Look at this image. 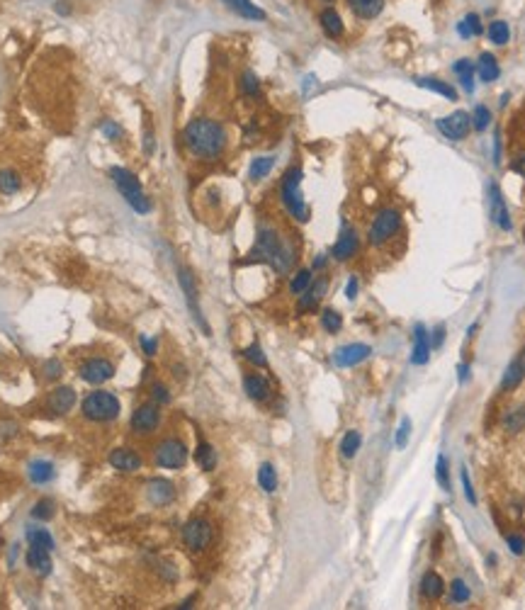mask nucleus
<instances>
[{"label": "nucleus", "instance_id": "nucleus-1", "mask_svg": "<svg viewBox=\"0 0 525 610\" xmlns=\"http://www.w3.org/2000/svg\"><path fill=\"white\" fill-rule=\"evenodd\" d=\"M183 144L195 159L217 161L226 149V130L217 120L197 117V120L188 122L183 130Z\"/></svg>", "mask_w": 525, "mask_h": 610}, {"label": "nucleus", "instance_id": "nucleus-2", "mask_svg": "<svg viewBox=\"0 0 525 610\" xmlns=\"http://www.w3.org/2000/svg\"><path fill=\"white\" fill-rule=\"evenodd\" d=\"M246 263H267L275 272H287L294 265V246L284 241L275 229L265 226L258 231Z\"/></svg>", "mask_w": 525, "mask_h": 610}, {"label": "nucleus", "instance_id": "nucleus-3", "mask_svg": "<svg viewBox=\"0 0 525 610\" xmlns=\"http://www.w3.org/2000/svg\"><path fill=\"white\" fill-rule=\"evenodd\" d=\"M301 178H304V173H301L299 166H292L284 173L282 185H280V200L294 221L306 224L311 212H309V205H306L304 195H301Z\"/></svg>", "mask_w": 525, "mask_h": 610}, {"label": "nucleus", "instance_id": "nucleus-4", "mask_svg": "<svg viewBox=\"0 0 525 610\" xmlns=\"http://www.w3.org/2000/svg\"><path fill=\"white\" fill-rule=\"evenodd\" d=\"M110 178H112V183L117 185V190L122 192V197H125V202L132 207L137 214H149L151 212V200L149 195L144 192L142 183H139V178L134 175V173L129 171V168H122V166H115L110 168Z\"/></svg>", "mask_w": 525, "mask_h": 610}, {"label": "nucleus", "instance_id": "nucleus-5", "mask_svg": "<svg viewBox=\"0 0 525 610\" xmlns=\"http://www.w3.org/2000/svg\"><path fill=\"white\" fill-rule=\"evenodd\" d=\"M120 399L112 394V391H105V389H98V391H91V394L83 399V418L86 421H93V423H108V421H115L120 416Z\"/></svg>", "mask_w": 525, "mask_h": 610}, {"label": "nucleus", "instance_id": "nucleus-6", "mask_svg": "<svg viewBox=\"0 0 525 610\" xmlns=\"http://www.w3.org/2000/svg\"><path fill=\"white\" fill-rule=\"evenodd\" d=\"M154 460L158 467H163V469H183L188 462V447L183 440H178V438H166L156 445Z\"/></svg>", "mask_w": 525, "mask_h": 610}, {"label": "nucleus", "instance_id": "nucleus-7", "mask_svg": "<svg viewBox=\"0 0 525 610\" xmlns=\"http://www.w3.org/2000/svg\"><path fill=\"white\" fill-rule=\"evenodd\" d=\"M401 226V217L396 209H382L379 214L375 217V221L370 224V231H367V241L372 246H382L387 243L389 238L399 231Z\"/></svg>", "mask_w": 525, "mask_h": 610}, {"label": "nucleus", "instance_id": "nucleus-8", "mask_svg": "<svg viewBox=\"0 0 525 610\" xmlns=\"http://www.w3.org/2000/svg\"><path fill=\"white\" fill-rule=\"evenodd\" d=\"M212 537H214V528L207 518H192L183 528V542H185L188 550L202 552L212 545Z\"/></svg>", "mask_w": 525, "mask_h": 610}, {"label": "nucleus", "instance_id": "nucleus-9", "mask_svg": "<svg viewBox=\"0 0 525 610\" xmlns=\"http://www.w3.org/2000/svg\"><path fill=\"white\" fill-rule=\"evenodd\" d=\"M161 423V408L156 401H146V404H142L134 411L132 421H129V428L134 435H142V438H146V435L156 433V428H158Z\"/></svg>", "mask_w": 525, "mask_h": 610}, {"label": "nucleus", "instance_id": "nucleus-10", "mask_svg": "<svg viewBox=\"0 0 525 610\" xmlns=\"http://www.w3.org/2000/svg\"><path fill=\"white\" fill-rule=\"evenodd\" d=\"M435 127H438L440 134H443L445 139H450V142H462L469 134V130H472V115L457 110V112H452L450 117H440V120L435 122Z\"/></svg>", "mask_w": 525, "mask_h": 610}, {"label": "nucleus", "instance_id": "nucleus-11", "mask_svg": "<svg viewBox=\"0 0 525 610\" xmlns=\"http://www.w3.org/2000/svg\"><path fill=\"white\" fill-rule=\"evenodd\" d=\"M115 377V365L105 357H93V360L81 365V379L88 384H103Z\"/></svg>", "mask_w": 525, "mask_h": 610}, {"label": "nucleus", "instance_id": "nucleus-12", "mask_svg": "<svg viewBox=\"0 0 525 610\" xmlns=\"http://www.w3.org/2000/svg\"><path fill=\"white\" fill-rule=\"evenodd\" d=\"M489 207H491V219H494V224L499 229H504V231H511V214H508V207L504 202V195H501V190L496 183H491L489 185Z\"/></svg>", "mask_w": 525, "mask_h": 610}, {"label": "nucleus", "instance_id": "nucleus-13", "mask_svg": "<svg viewBox=\"0 0 525 610\" xmlns=\"http://www.w3.org/2000/svg\"><path fill=\"white\" fill-rule=\"evenodd\" d=\"M76 389L74 387H57L47 396V408L57 416H66L76 406Z\"/></svg>", "mask_w": 525, "mask_h": 610}, {"label": "nucleus", "instance_id": "nucleus-14", "mask_svg": "<svg viewBox=\"0 0 525 610\" xmlns=\"http://www.w3.org/2000/svg\"><path fill=\"white\" fill-rule=\"evenodd\" d=\"M370 352H372L370 345L350 343V345H343V348H338L336 352H333V362H336L338 367H353V365H357V362L367 360Z\"/></svg>", "mask_w": 525, "mask_h": 610}, {"label": "nucleus", "instance_id": "nucleus-15", "mask_svg": "<svg viewBox=\"0 0 525 610\" xmlns=\"http://www.w3.org/2000/svg\"><path fill=\"white\" fill-rule=\"evenodd\" d=\"M357 246H360V238H357V231L355 229H343L340 231L338 241L333 243L331 248V255L336 260H350L353 255L357 253Z\"/></svg>", "mask_w": 525, "mask_h": 610}, {"label": "nucleus", "instance_id": "nucleus-16", "mask_svg": "<svg viewBox=\"0 0 525 610\" xmlns=\"http://www.w3.org/2000/svg\"><path fill=\"white\" fill-rule=\"evenodd\" d=\"M108 462L115 469H120V472H139L142 469V457L134 450H129V447H117V450H112Z\"/></svg>", "mask_w": 525, "mask_h": 610}, {"label": "nucleus", "instance_id": "nucleus-17", "mask_svg": "<svg viewBox=\"0 0 525 610\" xmlns=\"http://www.w3.org/2000/svg\"><path fill=\"white\" fill-rule=\"evenodd\" d=\"M146 496L154 506H166L175 499V486L168 479H151L146 484Z\"/></svg>", "mask_w": 525, "mask_h": 610}, {"label": "nucleus", "instance_id": "nucleus-18", "mask_svg": "<svg viewBox=\"0 0 525 610\" xmlns=\"http://www.w3.org/2000/svg\"><path fill=\"white\" fill-rule=\"evenodd\" d=\"M319 25H321V32L328 39H340L345 32L343 18H340V13L336 8H323L319 13Z\"/></svg>", "mask_w": 525, "mask_h": 610}, {"label": "nucleus", "instance_id": "nucleus-19", "mask_svg": "<svg viewBox=\"0 0 525 610\" xmlns=\"http://www.w3.org/2000/svg\"><path fill=\"white\" fill-rule=\"evenodd\" d=\"M27 567L39 576H49V572H52V552L47 547L30 545V550H27Z\"/></svg>", "mask_w": 525, "mask_h": 610}, {"label": "nucleus", "instance_id": "nucleus-20", "mask_svg": "<svg viewBox=\"0 0 525 610\" xmlns=\"http://www.w3.org/2000/svg\"><path fill=\"white\" fill-rule=\"evenodd\" d=\"M224 5L231 13H236L238 18L250 20V22H262L267 18V13L253 3V0H224Z\"/></svg>", "mask_w": 525, "mask_h": 610}, {"label": "nucleus", "instance_id": "nucleus-21", "mask_svg": "<svg viewBox=\"0 0 525 610\" xmlns=\"http://www.w3.org/2000/svg\"><path fill=\"white\" fill-rule=\"evenodd\" d=\"M428 357H431V343H428L426 328L418 323L416 331H413V348H411V362L413 365H426Z\"/></svg>", "mask_w": 525, "mask_h": 610}, {"label": "nucleus", "instance_id": "nucleus-22", "mask_svg": "<svg viewBox=\"0 0 525 610\" xmlns=\"http://www.w3.org/2000/svg\"><path fill=\"white\" fill-rule=\"evenodd\" d=\"M243 391L250 396L253 401H265L267 396H270V382H267L262 374H246L243 377Z\"/></svg>", "mask_w": 525, "mask_h": 610}, {"label": "nucleus", "instance_id": "nucleus-23", "mask_svg": "<svg viewBox=\"0 0 525 610\" xmlns=\"http://www.w3.org/2000/svg\"><path fill=\"white\" fill-rule=\"evenodd\" d=\"M350 13L360 20H375L384 8V0H345Z\"/></svg>", "mask_w": 525, "mask_h": 610}, {"label": "nucleus", "instance_id": "nucleus-24", "mask_svg": "<svg viewBox=\"0 0 525 610\" xmlns=\"http://www.w3.org/2000/svg\"><path fill=\"white\" fill-rule=\"evenodd\" d=\"M421 593H423V598H428V601H438V598L445 593V581L440 579V574L428 572L426 576H423Z\"/></svg>", "mask_w": 525, "mask_h": 610}, {"label": "nucleus", "instance_id": "nucleus-25", "mask_svg": "<svg viewBox=\"0 0 525 610\" xmlns=\"http://www.w3.org/2000/svg\"><path fill=\"white\" fill-rule=\"evenodd\" d=\"M477 74H479V78H482L484 83H494L496 78L501 76L499 61H496V56H494V54H482V56H479Z\"/></svg>", "mask_w": 525, "mask_h": 610}, {"label": "nucleus", "instance_id": "nucleus-26", "mask_svg": "<svg viewBox=\"0 0 525 610\" xmlns=\"http://www.w3.org/2000/svg\"><path fill=\"white\" fill-rule=\"evenodd\" d=\"M275 168V156H258V159L250 161V168H248V178L253 183L262 180V178L270 175V171Z\"/></svg>", "mask_w": 525, "mask_h": 610}, {"label": "nucleus", "instance_id": "nucleus-27", "mask_svg": "<svg viewBox=\"0 0 525 610\" xmlns=\"http://www.w3.org/2000/svg\"><path fill=\"white\" fill-rule=\"evenodd\" d=\"M22 190V175L15 168L0 171V195H18Z\"/></svg>", "mask_w": 525, "mask_h": 610}, {"label": "nucleus", "instance_id": "nucleus-28", "mask_svg": "<svg viewBox=\"0 0 525 610\" xmlns=\"http://www.w3.org/2000/svg\"><path fill=\"white\" fill-rule=\"evenodd\" d=\"M416 86L418 88H426V91H433L438 95H443V98L448 100H457V91L450 86V83L445 81H438V78H416Z\"/></svg>", "mask_w": 525, "mask_h": 610}, {"label": "nucleus", "instance_id": "nucleus-29", "mask_svg": "<svg viewBox=\"0 0 525 610\" xmlns=\"http://www.w3.org/2000/svg\"><path fill=\"white\" fill-rule=\"evenodd\" d=\"M54 474H57V469L47 460H35L30 464V479L35 481V484H49V481L54 479Z\"/></svg>", "mask_w": 525, "mask_h": 610}, {"label": "nucleus", "instance_id": "nucleus-30", "mask_svg": "<svg viewBox=\"0 0 525 610\" xmlns=\"http://www.w3.org/2000/svg\"><path fill=\"white\" fill-rule=\"evenodd\" d=\"M452 71L457 74V78H460L462 88H465L467 93L474 91V74H477V69H474V64L469 59H460L455 66H452Z\"/></svg>", "mask_w": 525, "mask_h": 610}, {"label": "nucleus", "instance_id": "nucleus-31", "mask_svg": "<svg viewBox=\"0 0 525 610\" xmlns=\"http://www.w3.org/2000/svg\"><path fill=\"white\" fill-rule=\"evenodd\" d=\"M457 32H460V37H465V39H472V37L482 35L484 27H482V20H479V15H477V13L465 15V18L457 22Z\"/></svg>", "mask_w": 525, "mask_h": 610}, {"label": "nucleus", "instance_id": "nucleus-32", "mask_svg": "<svg viewBox=\"0 0 525 610\" xmlns=\"http://www.w3.org/2000/svg\"><path fill=\"white\" fill-rule=\"evenodd\" d=\"M523 370H521V362L518 360H513L511 365L506 367V372H504V379H501V389L504 391H511V389H516L518 384L523 382Z\"/></svg>", "mask_w": 525, "mask_h": 610}, {"label": "nucleus", "instance_id": "nucleus-33", "mask_svg": "<svg viewBox=\"0 0 525 610\" xmlns=\"http://www.w3.org/2000/svg\"><path fill=\"white\" fill-rule=\"evenodd\" d=\"M487 35H489V42H494L496 47H504V44H508V39H511V30H508V22L494 20V22L489 25Z\"/></svg>", "mask_w": 525, "mask_h": 610}, {"label": "nucleus", "instance_id": "nucleus-34", "mask_svg": "<svg viewBox=\"0 0 525 610\" xmlns=\"http://www.w3.org/2000/svg\"><path fill=\"white\" fill-rule=\"evenodd\" d=\"M504 428L508 433H521L525 428V406H516V408H511V411H506Z\"/></svg>", "mask_w": 525, "mask_h": 610}, {"label": "nucleus", "instance_id": "nucleus-35", "mask_svg": "<svg viewBox=\"0 0 525 610\" xmlns=\"http://www.w3.org/2000/svg\"><path fill=\"white\" fill-rule=\"evenodd\" d=\"M258 484L262 491H267V494H272V491L277 489V474H275V467H272L270 462L260 464L258 469Z\"/></svg>", "mask_w": 525, "mask_h": 610}, {"label": "nucleus", "instance_id": "nucleus-36", "mask_svg": "<svg viewBox=\"0 0 525 610\" xmlns=\"http://www.w3.org/2000/svg\"><path fill=\"white\" fill-rule=\"evenodd\" d=\"M195 460H197V464L204 469V472L214 469V464H217V452H214V447H212L209 443H200L197 450H195Z\"/></svg>", "mask_w": 525, "mask_h": 610}, {"label": "nucleus", "instance_id": "nucleus-37", "mask_svg": "<svg viewBox=\"0 0 525 610\" xmlns=\"http://www.w3.org/2000/svg\"><path fill=\"white\" fill-rule=\"evenodd\" d=\"M360 433L357 430H348V433L343 435V440H340V455L345 457V460H350V457L357 455V450H360Z\"/></svg>", "mask_w": 525, "mask_h": 610}, {"label": "nucleus", "instance_id": "nucleus-38", "mask_svg": "<svg viewBox=\"0 0 525 610\" xmlns=\"http://www.w3.org/2000/svg\"><path fill=\"white\" fill-rule=\"evenodd\" d=\"M311 282H314V277H311V270H309V267H301V270L294 272L292 282H289V292L297 294V297L304 294L306 289H309Z\"/></svg>", "mask_w": 525, "mask_h": 610}, {"label": "nucleus", "instance_id": "nucleus-39", "mask_svg": "<svg viewBox=\"0 0 525 610\" xmlns=\"http://www.w3.org/2000/svg\"><path fill=\"white\" fill-rule=\"evenodd\" d=\"M27 540H30V545H39V547H47L49 552L54 550V537L49 535V530L44 528H27Z\"/></svg>", "mask_w": 525, "mask_h": 610}, {"label": "nucleus", "instance_id": "nucleus-40", "mask_svg": "<svg viewBox=\"0 0 525 610\" xmlns=\"http://www.w3.org/2000/svg\"><path fill=\"white\" fill-rule=\"evenodd\" d=\"M54 513H57V503L52 499H39L35 503V508H32V518H37V520H52Z\"/></svg>", "mask_w": 525, "mask_h": 610}, {"label": "nucleus", "instance_id": "nucleus-41", "mask_svg": "<svg viewBox=\"0 0 525 610\" xmlns=\"http://www.w3.org/2000/svg\"><path fill=\"white\" fill-rule=\"evenodd\" d=\"M241 91L243 95H248V98H258L260 95V81L253 71H243L241 74Z\"/></svg>", "mask_w": 525, "mask_h": 610}, {"label": "nucleus", "instance_id": "nucleus-42", "mask_svg": "<svg viewBox=\"0 0 525 610\" xmlns=\"http://www.w3.org/2000/svg\"><path fill=\"white\" fill-rule=\"evenodd\" d=\"M321 323H323V328H326L328 333H338L340 326H343V318H340V314L336 309H323L321 311Z\"/></svg>", "mask_w": 525, "mask_h": 610}, {"label": "nucleus", "instance_id": "nucleus-43", "mask_svg": "<svg viewBox=\"0 0 525 610\" xmlns=\"http://www.w3.org/2000/svg\"><path fill=\"white\" fill-rule=\"evenodd\" d=\"M489 122H491V112H489V108H484V105H477V108H474V115H472V127L477 132H484L489 127Z\"/></svg>", "mask_w": 525, "mask_h": 610}, {"label": "nucleus", "instance_id": "nucleus-44", "mask_svg": "<svg viewBox=\"0 0 525 610\" xmlns=\"http://www.w3.org/2000/svg\"><path fill=\"white\" fill-rule=\"evenodd\" d=\"M243 357H246L248 362H253L255 367H267V357L262 355V348H260L258 343H250L248 348L243 350Z\"/></svg>", "mask_w": 525, "mask_h": 610}, {"label": "nucleus", "instance_id": "nucleus-45", "mask_svg": "<svg viewBox=\"0 0 525 610\" xmlns=\"http://www.w3.org/2000/svg\"><path fill=\"white\" fill-rule=\"evenodd\" d=\"M450 598L455 603H465V601H469V586L465 584V581L462 579H455L450 584Z\"/></svg>", "mask_w": 525, "mask_h": 610}, {"label": "nucleus", "instance_id": "nucleus-46", "mask_svg": "<svg viewBox=\"0 0 525 610\" xmlns=\"http://www.w3.org/2000/svg\"><path fill=\"white\" fill-rule=\"evenodd\" d=\"M100 130H103V134L110 139V142H120V139L125 137V130H122L115 120H105L103 125H100Z\"/></svg>", "mask_w": 525, "mask_h": 610}, {"label": "nucleus", "instance_id": "nucleus-47", "mask_svg": "<svg viewBox=\"0 0 525 610\" xmlns=\"http://www.w3.org/2000/svg\"><path fill=\"white\" fill-rule=\"evenodd\" d=\"M438 484L443 486V491H450V472H448V462H445V457L440 455L438 457Z\"/></svg>", "mask_w": 525, "mask_h": 610}, {"label": "nucleus", "instance_id": "nucleus-48", "mask_svg": "<svg viewBox=\"0 0 525 610\" xmlns=\"http://www.w3.org/2000/svg\"><path fill=\"white\" fill-rule=\"evenodd\" d=\"M409 435H411V418H404L401 425H399V433H396V447H399V450H404V447H406Z\"/></svg>", "mask_w": 525, "mask_h": 610}, {"label": "nucleus", "instance_id": "nucleus-49", "mask_svg": "<svg viewBox=\"0 0 525 610\" xmlns=\"http://www.w3.org/2000/svg\"><path fill=\"white\" fill-rule=\"evenodd\" d=\"M151 396H154L156 404H168V401H171V391L166 389L161 382H156L154 387H151Z\"/></svg>", "mask_w": 525, "mask_h": 610}, {"label": "nucleus", "instance_id": "nucleus-50", "mask_svg": "<svg viewBox=\"0 0 525 610\" xmlns=\"http://www.w3.org/2000/svg\"><path fill=\"white\" fill-rule=\"evenodd\" d=\"M506 542H508V547H511V552L513 555H523L525 552V540L521 535H506Z\"/></svg>", "mask_w": 525, "mask_h": 610}, {"label": "nucleus", "instance_id": "nucleus-51", "mask_svg": "<svg viewBox=\"0 0 525 610\" xmlns=\"http://www.w3.org/2000/svg\"><path fill=\"white\" fill-rule=\"evenodd\" d=\"M44 374H47V379L61 377V362L59 360H49L47 365H44Z\"/></svg>", "mask_w": 525, "mask_h": 610}, {"label": "nucleus", "instance_id": "nucleus-52", "mask_svg": "<svg viewBox=\"0 0 525 610\" xmlns=\"http://www.w3.org/2000/svg\"><path fill=\"white\" fill-rule=\"evenodd\" d=\"M154 149H156L154 130H151V127H146V130H144V154L151 156V154H154Z\"/></svg>", "mask_w": 525, "mask_h": 610}, {"label": "nucleus", "instance_id": "nucleus-53", "mask_svg": "<svg viewBox=\"0 0 525 610\" xmlns=\"http://www.w3.org/2000/svg\"><path fill=\"white\" fill-rule=\"evenodd\" d=\"M511 171L525 178V151H521V154H518L516 159L511 161Z\"/></svg>", "mask_w": 525, "mask_h": 610}, {"label": "nucleus", "instance_id": "nucleus-54", "mask_svg": "<svg viewBox=\"0 0 525 610\" xmlns=\"http://www.w3.org/2000/svg\"><path fill=\"white\" fill-rule=\"evenodd\" d=\"M462 486H465V496H467V501H469V503H477V496H474V489H472V484H469L467 472H462Z\"/></svg>", "mask_w": 525, "mask_h": 610}, {"label": "nucleus", "instance_id": "nucleus-55", "mask_svg": "<svg viewBox=\"0 0 525 610\" xmlns=\"http://www.w3.org/2000/svg\"><path fill=\"white\" fill-rule=\"evenodd\" d=\"M345 297H348V299H355V297H357V277H350V280H348V287H345Z\"/></svg>", "mask_w": 525, "mask_h": 610}, {"label": "nucleus", "instance_id": "nucleus-56", "mask_svg": "<svg viewBox=\"0 0 525 610\" xmlns=\"http://www.w3.org/2000/svg\"><path fill=\"white\" fill-rule=\"evenodd\" d=\"M443 338H445V328H443V326H438V328H435L433 340H431V348H438V345L443 343Z\"/></svg>", "mask_w": 525, "mask_h": 610}, {"label": "nucleus", "instance_id": "nucleus-57", "mask_svg": "<svg viewBox=\"0 0 525 610\" xmlns=\"http://www.w3.org/2000/svg\"><path fill=\"white\" fill-rule=\"evenodd\" d=\"M142 345H144V350H146V355H156V348H158V343H156V340L142 338Z\"/></svg>", "mask_w": 525, "mask_h": 610}, {"label": "nucleus", "instance_id": "nucleus-58", "mask_svg": "<svg viewBox=\"0 0 525 610\" xmlns=\"http://www.w3.org/2000/svg\"><path fill=\"white\" fill-rule=\"evenodd\" d=\"M54 10H57L59 15H69V13H71V5H69V0H59V3L54 5Z\"/></svg>", "mask_w": 525, "mask_h": 610}, {"label": "nucleus", "instance_id": "nucleus-59", "mask_svg": "<svg viewBox=\"0 0 525 610\" xmlns=\"http://www.w3.org/2000/svg\"><path fill=\"white\" fill-rule=\"evenodd\" d=\"M326 263H328L326 255H319V258L314 260V270H321V267H326Z\"/></svg>", "mask_w": 525, "mask_h": 610}, {"label": "nucleus", "instance_id": "nucleus-60", "mask_svg": "<svg viewBox=\"0 0 525 610\" xmlns=\"http://www.w3.org/2000/svg\"><path fill=\"white\" fill-rule=\"evenodd\" d=\"M467 372H469V367H467V365H460V382H465V379H467Z\"/></svg>", "mask_w": 525, "mask_h": 610}, {"label": "nucleus", "instance_id": "nucleus-61", "mask_svg": "<svg viewBox=\"0 0 525 610\" xmlns=\"http://www.w3.org/2000/svg\"><path fill=\"white\" fill-rule=\"evenodd\" d=\"M518 362H521V370H523V374H525V348H523V352H521V357H518Z\"/></svg>", "mask_w": 525, "mask_h": 610}, {"label": "nucleus", "instance_id": "nucleus-62", "mask_svg": "<svg viewBox=\"0 0 525 610\" xmlns=\"http://www.w3.org/2000/svg\"><path fill=\"white\" fill-rule=\"evenodd\" d=\"M323 3H331V0H323Z\"/></svg>", "mask_w": 525, "mask_h": 610}]
</instances>
